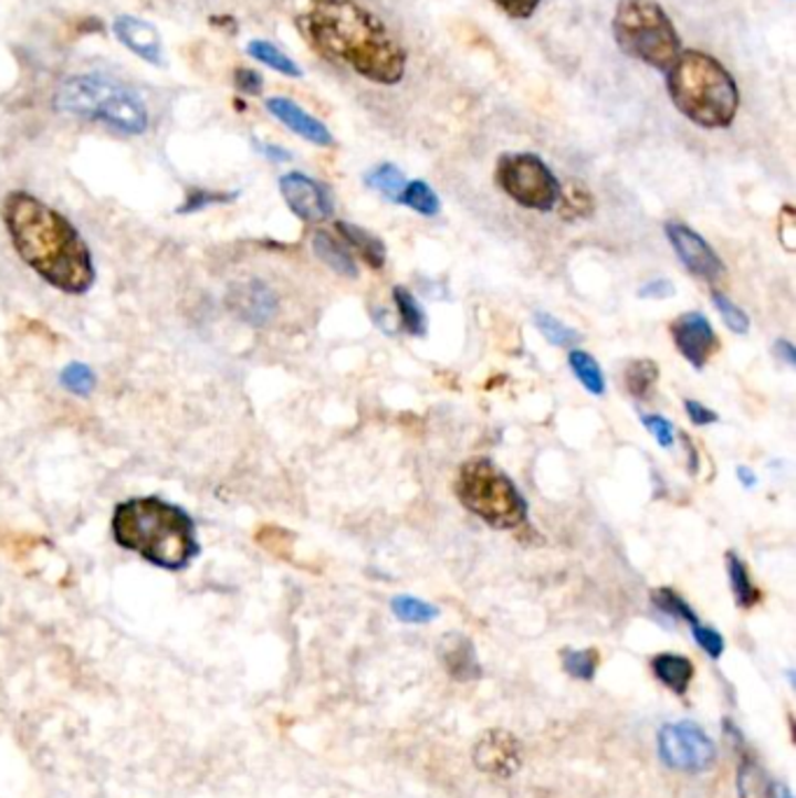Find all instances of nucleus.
<instances>
[{
  "instance_id": "nucleus-1",
  "label": "nucleus",
  "mask_w": 796,
  "mask_h": 798,
  "mask_svg": "<svg viewBox=\"0 0 796 798\" xmlns=\"http://www.w3.org/2000/svg\"><path fill=\"white\" fill-rule=\"evenodd\" d=\"M0 216L19 260L35 276L66 294H85L94 287L92 250L59 210L29 192H10Z\"/></svg>"
},
{
  "instance_id": "nucleus-2",
  "label": "nucleus",
  "mask_w": 796,
  "mask_h": 798,
  "mask_svg": "<svg viewBox=\"0 0 796 798\" xmlns=\"http://www.w3.org/2000/svg\"><path fill=\"white\" fill-rule=\"evenodd\" d=\"M311 45L327 59L342 61L360 77L400 84L407 71V50L384 21L355 0H311L302 19Z\"/></svg>"
},
{
  "instance_id": "nucleus-3",
  "label": "nucleus",
  "mask_w": 796,
  "mask_h": 798,
  "mask_svg": "<svg viewBox=\"0 0 796 798\" xmlns=\"http://www.w3.org/2000/svg\"><path fill=\"white\" fill-rule=\"evenodd\" d=\"M113 539L124 552L138 554L155 567L180 573L201 554L192 516L161 497L119 502L111 518Z\"/></svg>"
},
{
  "instance_id": "nucleus-4",
  "label": "nucleus",
  "mask_w": 796,
  "mask_h": 798,
  "mask_svg": "<svg viewBox=\"0 0 796 798\" xmlns=\"http://www.w3.org/2000/svg\"><path fill=\"white\" fill-rule=\"evenodd\" d=\"M668 96L701 129H726L741 108V92L722 61L701 50H682L666 71Z\"/></svg>"
},
{
  "instance_id": "nucleus-5",
  "label": "nucleus",
  "mask_w": 796,
  "mask_h": 798,
  "mask_svg": "<svg viewBox=\"0 0 796 798\" xmlns=\"http://www.w3.org/2000/svg\"><path fill=\"white\" fill-rule=\"evenodd\" d=\"M54 108L92 122H103L122 134L148 129V111L143 101L119 82L101 75H75L61 84Z\"/></svg>"
},
{
  "instance_id": "nucleus-6",
  "label": "nucleus",
  "mask_w": 796,
  "mask_h": 798,
  "mask_svg": "<svg viewBox=\"0 0 796 798\" xmlns=\"http://www.w3.org/2000/svg\"><path fill=\"white\" fill-rule=\"evenodd\" d=\"M455 497L495 531H514L528 518V504L516 483L493 460L465 462L455 476Z\"/></svg>"
},
{
  "instance_id": "nucleus-7",
  "label": "nucleus",
  "mask_w": 796,
  "mask_h": 798,
  "mask_svg": "<svg viewBox=\"0 0 796 798\" xmlns=\"http://www.w3.org/2000/svg\"><path fill=\"white\" fill-rule=\"evenodd\" d=\"M612 33L619 50L666 73L682 52L678 29L657 0H619Z\"/></svg>"
},
{
  "instance_id": "nucleus-8",
  "label": "nucleus",
  "mask_w": 796,
  "mask_h": 798,
  "mask_svg": "<svg viewBox=\"0 0 796 798\" xmlns=\"http://www.w3.org/2000/svg\"><path fill=\"white\" fill-rule=\"evenodd\" d=\"M495 182L512 201L540 213L558 206L563 189L552 168L533 153L502 155L495 164Z\"/></svg>"
},
{
  "instance_id": "nucleus-9",
  "label": "nucleus",
  "mask_w": 796,
  "mask_h": 798,
  "mask_svg": "<svg viewBox=\"0 0 796 798\" xmlns=\"http://www.w3.org/2000/svg\"><path fill=\"white\" fill-rule=\"evenodd\" d=\"M661 762L678 773L699 775L715 768L718 745L694 722L663 724L657 738Z\"/></svg>"
},
{
  "instance_id": "nucleus-10",
  "label": "nucleus",
  "mask_w": 796,
  "mask_h": 798,
  "mask_svg": "<svg viewBox=\"0 0 796 798\" xmlns=\"http://www.w3.org/2000/svg\"><path fill=\"white\" fill-rule=\"evenodd\" d=\"M472 762L476 770L510 780L523 766V745L505 728H486L472 745Z\"/></svg>"
},
{
  "instance_id": "nucleus-11",
  "label": "nucleus",
  "mask_w": 796,
  "mask_h": 798,
  "mask_svg": "<svg viewBox=\"0 0 796 798\" xmlns=\"http://www.w3.org/2000/svg\"><path fill=\"white\" fill-rule=\"evenodd\" d=\"M666 239L673 245L678 260L687 266L689 273L708 283H715L724 273V262L699 231L682 222H666Z\"/></svg>"
},
{
  "instance_id": "nucleus-12",
  "label": "nucleus",
  "mask_w": 796,
  "mask_h": 798,
  "mask_svg": "<svg viewBox=\"0 0 796 798\" xmlns=\"http://www.w3.org/2000/svg\"><path fill=\"white\" fill-rule=\"evenodd\" d=\"M670 336H673L678 353L694 369H703L710 363V357L720 350L718 332L701 311L682 313L670 325Z\"/></svg>"
},
{
  "instance_id": "nucleus-13",
  "label": "nucleus",
  "mask_w": 796,
  "mask_h": 798,
  "mask_svg": "<svg viewBox=\"0 0 796 798\" xmlns=\"http://www.w3.org/2000/svg\"><path fill=\"white\" fill-rule=\"evenodd\" d=\"M279 187H281V195L285 199L287 208L302 222L318 224V222L329 220L334 203H332L329 189L323 182L308 178L306 174L292 171L279 180Z\"/></svg>"
},
{
  "instance_id": "nucleus-14",
  "label": "nucleus",
  "mask_w": 796,
  "mask_h": 798,
  "mask_svg": "<svg viewBox=\"0 0 796 798\" xmlns=\"http://www.w3.org/2000/svg\"><path fill=\"white\" fill-rule=\"evenodd\" d=\"M227 304L239 315V321L253 325V327H264L276 318L279 294L264 281L250 279L245 283L229 287Z\"/></svg>"
},
{
  "instance_id": "nucleus-15",
  "label": "nucleus",
  "mask_w": 796,
  "mask_h": 798,
  "mask_svg": "<svg viewBox=\"0 0 796 798\" xmlns=\"http://www.w3.org/2000/svg\"><path fill=\"white\" fill-rule=\"evenodd\" d=\"M266 111L274 115L279 122H283L292 134L302 136L304 140H308L313 145H321V147L334 145V138H332L327 126L321 119L308 115L304 108H300L295 101L281 98V96L269 98L266 101Z\"/></svg>"
},
{
  "instance_id": "nucleus-16",
  "label": "nucleus",
  "mask_w": 796,
  "mask_h": 798,
  "mask_svg": "<svg viewBox=\"0 0 796 798\" xmlns=\"http://www.w3.org/2000/svg\"><path fill=\"white\" fill-rule=\"evenodd\" d=\"M113 31L124 48L132 50L134 54H138L148 63L159 66L161 63V38L153 24H148V21H143L138 17L122 14L115 19Z\"/></svg>"
},
{
  "instance_id": "nucleus-17",
  "label": "nucleus",
  "mask_w": 796,
  "mask_h": 798,
  "mask_svg": "<svg viewBox=\"0 0 796 798\" xmlns=\"http://www.w3.org/2000/svg\"><path fill=\"white\" fill-rule=\"evenodd\" d=\"M439 657L449 675L458 682H472L481 675V665L476 661V651L470 638L451 633L439 644Z\"/></svg>"
},
{
  "instance_id": "nucleus-18",
  "label": "nucleus",
  "mask_w": 796,
  "mask_h": 798,
  "mask_svg": "<svg viewBox=\"0 0 796 798\" xmlns=\"http://www.w3.org/2000/svg\"><path fill=\"white\" fill-rule=\"evenodd\" d=\"M311 248L316 252V258L334 273H339L344 279H358V264H355L350 250L337 237H332L329 231H316L311 239Z\"/></svg>"
},
{
  "instance_id": "nucleus-19",
  "label": "nucleus",
  "mask_w": 796,
  "mask_h": 798,
  "mask_svg": "<svg viewBox=\"0 0 796 798\" xmlns=\"http://www.w3.org/2000/svg\"><path fill=\"white\" fill-rule=\"evenodd\" d=\"M652 672L666 689L678 693V696H684L691 680H694L696 668L691 663V659L673 654V651H663V654H657L652 659Z\"/></svg>"
},
{
  "instance_id": "nucleus-20",
  "label": "nucleus",
  "mask_w": 796,
  "mask_h": 798,
  "mask_svg": "<svg viewBox=\"0 0 796 798\" xmlns=\"http://www.w3.org/2000/svg\"><path fill=\"white\" fill-rule=\"evenodd\" d=\"M334 229L339 231V237L346 243V248L358 252V255L374 271H379L386 264V243L379 237H374L371 231H367V229H363L358 224H353V222H337V224H334Z\"/></svg>"
},
{
  "instance_id": "nucleus-21",
  "label": "nucleus",
  "mask_w": 796,
  "mask_h": 798,
  "mask_svg": "<svg viewBox=\"0 0 796 798\" xmlns=\"http://www.w3.org/2000/svg\"><path fill=\"white\" fill-rule=\"evenodd\" d=\"M736 789L739 798H775L773 780L764 766L757 759H752V756H743L739 764Z\"/></svg>"
},
{
  "instance_id": "nucleus-22",
  "label": "nucleus",
  "mask_w": 796,
  "mask_h": 798,
  "mask_svg": "<svg viewBox=\"0 0 796 798\" xmlns=\"http://www.w3.org/2000/svg\"><path fill=\"white\" fill-rule=\"evenodd\" d=\"M726 573H729L733 600H736L739 607L750 609L754 605H760L762 591L757 586H754V581H752V577L747 573V565L739 554H733V552L726 554Z\"/></svg>"
},
{
  "instance_id": "nucleus-23",
  "label": "nucleus",
  "mask_w": 796,
  "mask_h": 798,
  "mask_svg": "<svg viewBox=\"0 0 796 798\" xmlns=\"http://www.w3.org/2000/svg\"><path fill=\"white\" fill-rule=\"evenodd\" d=\"M392 302H395L397 315H400V325L407 334H411V336L428 334V313L407 287H402V285L392 287Z\"/></svg>"
},
{
  "instance_id": "nucleus-24",
  "label": "nucleus",
  "mask_w": 796,
  "mask_h": 798,
  "mask_svg": "<svg viewBox=\"0 0 796 798\" xmlns=\"http://www.w3.org/2000/svg\"><path fill=\"white\" fill-rule=\"evenodd\" d=\"M659 381V365L654 360H633L624 371V386L638 402H647L652 397Z\"/></svg>"
},
{
  "instance_id": "nucleus-25",
  "label": "nucleus",
  "mask_w": 796,
  "mask_h": 798,
  "mask_svg": "<svg viewBox=\"0 0 796 798\" xmlns=\"http://www.w3.org/2000/svg\"><path fill=\"white\" fill-rule=\"evenodd\" d=\"M568 365H570V371L575 374V378L582 384V388H584L586 392H591V395H596V397H603V395H605V388H607L605 374H603L598 360H596V357H594L591 353L579 350V348L570 350Z\"/></svg>"
},
{
  "instance_id": "nucleus-26",
  "label": "nucleus",
  "mask_w": 796,
  "mask_h": 798,
  "mask_svg": "<svg viewBox=\"0 0 796 798\" xmlns=\"http://www.w3.org/2000/svg\"><path fill=\"white\" fill-rule=\"evenodd\" d=\"M365 185L369 189H374V192H379L384 199L397 203V199H400L402 189L407 185V178L395 164H379L365 176Z\"/></svg>"
},
{
  "instance_id": "nucleus-27",
  "label": "nucleus",
  "mask_w": 796,
  "mask_h": 798,
  "mask_svg": "<svg viewBox=\"0 0 796 798\" xmlns=\"http://www.w3.org/2000/svg\"><path fill=\"white\" fill-rule=\"evenodd\" d=\"M397 203H402V206L416 210V213L423 216V218H434V216H439V210H442V201H439L437 192L426 180L407 182L400 199H397Z\"/></svg>"
},
{
  "instance_id": "nucleus-28",
  "label": "nucleus",
  "mask_w": 796,
  "mask_h": 798,
  "mask_svg": "<svg viewBox=\"0 0 796 798\" xmlns=\"http://www.w3.org/2000/svg\"><path fill=\"white\" fill-rule=\"evenodd\" d=\"M390 612L405 621V623H413V626H421V623H430L439 617V609L428 602V600H421L416 596H395L390 600Z\"/></svg>"
},
{
  "instance_id": "nucleus-29",
  "label": "nucleus",
  "mask_w": 796,
  "mask_h": 798,
  "mask_svg": "<svg viewBox=\"0 0 796 798\" xmlns=\"http://www.w3.org/2000/svg\"><path fill=\"white\" fill-rule=\"evenodd\" d=\"M535 327L544 339L558 348H570L582 342V334L575 327L565 325L561 318H556V315L547 311H535Z\"/></svg>"
},
{
  "instance_id": "nucleus-30",
  "label": "nucleus",
  "mask_w": 796,
  "mask_h": 798,
  "mask_svg": "<svg viewBox=\"0 0 796 798\" xmlns=\"http://www.w3.org/2000/svg\"><path fill=\"white\" fill-rule=\"evenodd\" d=\"M248 54L253 59H258L260 63H264V66L274 69L276 73H283L287 77H302L304 75L295 61H292L287 54H283L276 45H271V42H266V40L250 42Z\"/></svg>"
},
{
  "instance_id": "nucleus-31",
  "label": "nucleus",
  "mask_w": 796,
  "mask_h": 798,
  "mask_svg": "<svg viewBox=\"0 0 796 798\" xmlns=\"http://www.w3.org/2000/svg\"><path fill=\"white\" fill-rule=\"evenodd\" d=\"M561 663L570 678L579 682H591L596 678L600 657L596 649H563Z\"/></svg>"
},
{
  "instance_id": "nucleus-32",
  "label": "nucleus",
  "mask_w": 796,
  "mask_h": 798,
  "mask_svg": "<svg viewBox=\"0 0 796 798\" xmlns=\"http://www.w3.org/2000/svg\"><path fill=\"white\" fill-rule=\"evenodd\" d=\"M652 602L661 615H666L670 619L684 621L687 626L699 623V617L694 609H691V605L678 591H673V588H666V586L657 588V591H652Z\"/></svg>"
},
{
  "instance_id": "nucleus-33",
  "label": "nucleus",
  "mask_w": 796,
  "mask_h": 798,
  "mask_svg": "<svg viewBox=\"0 0 796 798\" xmlns=\"http://www.w3.org/2000/svg\"><path fill=\"white\" fill-rule=\"evenodd\" d=\"M59 384L75 397H90L96 388V374L85 363H71L61 371Z\"/></svg>"
},
{
  "instance_id": "nucleus-34",
  "label": "nucleus",
  "mask_w": 796,
  "mask_h": 798,
  "mask_svg": "<svg viewBox=\"0 0 796 798\" xmlns=\"http://www.w3.org/2000/svg\"><path fill=\"white\" fill-rule=\"evenodd\" d=\"M712 304H715L718 313L722 315L724 325L733 332V334H747L750 332V315L733 302L731 297H726L724 292L715 290L712 292Z\"/></svg>"
},
{
  "instance_id": "nucleus-35",
  "label": "nucleus",
  "mask_w": 796,
  "mask_h": 798,
  "mask_svg": "<svg viewBox=\"0 0 796 798\" xmlns=\"http://www.w3.org/2000/svg\"><path fill=\"white\" fill-rule=\"evenodd\" d=\"M558 203H561L563 218H584L594 210V197L579 185H573L568 189H561Z\"/></svg>"
},
{
  "instance_id": "nucleus-36",
  "label": "nucleus",
  "mask_w": 796,
  "mask_h": 798,
  "mask_svg": "<svg viewBox=\"0 0 796 798\" xmlns=\"http://www.w3.org/2000/svg\"><path fill=\"white\" fill-rule=\"evenodd\" d=\"M237 199V195H227V192H206V189H192V192H187L185 197V203L178 208L180 216H190V213H199V210L203 208H211V206H220V203H227Z\"/></svg>"
},
{
  "instance_id": "nucleus-37",
  "label": "nucleus",
  "mask_w": 796,
  "mask_h": 798,
  "mask_svg": "<svg viewBox=\"0 0 796 798\" xmlns=\"http://www.w3.org/2000/svg\"><path fill=\"white\" fill-rule=\"evenodd\" d=\"M640 423L645 426V430L652 434L657 439V444L661 449H673L675 444V428L673 423L666 416H659V413H645L640 418Z\"/></svg>"
},
{
  "instance_id": "nucleus-38",
  "label": "nucleus",
  "mask_w": 796,
  "mask_h": 798,
  "mask_svg": "<svg viewBox=\"0 0 796 798\" xmlns=\"http://www.w3.org/2000/svg\"><path fill=\"white\" fill-rule=\"evenodd\" d=\"M689 628H691V636H694L696 644L705 651V654H708L710 659H720V657L724 654L726 642H724L720 630L710 628V626H703L701 621L694 623V626H689Z\"/></svg>"
},
{
  "instance_id": "nucleus-39",
  "label": "nucleus",
  "mask_w": 796,
  "mask_h": 798,
  "mask_svg": "<svg viewBox=\"0 0 796 798\" xmlns=\"http://www.w3.org/2000/svg\"><path fill=\"white\" fill-rule=\"evenodd\" d=\"M493 3L512 19H531L542 0H493Z\"/></svg>"
},
{
  "instance_id": "nucleus-40",
  "label": "nucleus",
  "mask_w": 796,
  "mask_h": 798,
  "mask_svg": "<svg viewBox=\"0 0 796 798\" xmlns=\"http://www.w3.org/2000/svg\"><path fill=\"white\" fill-rule=\"evenodd\" d=\"M684 413H687V418L691 420V423L699 426V428L715 426L718 420H720V416H718L715 411L708 409V407L701 405V402H696V399H684Z\"/></svg>"
},
{
  "instance_id": "nucleus-41",
  "label": "nucleus",
  "mask_w": 796,
  "mask_h": 798,
  "mask_svg": "<svg viewBox=\"0 0 796 798\" xmlns=\"http://www.w3.org/2000/svg\"><path fill=\"white\" fill-rule=\"evenodd\" d=\"M673 294H675V285H673V281H666V279L647 281L638 290L640 300H668V297H673Z\"/></svg>"
},
{
  "instance_id": "nucleus-42",
  "label": "nucleus",
  "mask_w": 796,
  "mask_h": 798,
  "mask_svg": "<svg viewBox=\"0 0 796 798\" xmlns=\"http://www.w3.org/2000/svg\"><path fill=\"white\" fill-rule=\"evenodd\" d=\"M234 84H237V90H239L241 94L255 96V94H260V92H262V87H264V80H262V75H260L258 71L239 69V71L234 73Z\"/></svg>"
},
{
  "instance_id": "nucleus-43",
  "label": "nucleus",
  "mask_w": 796,
  "mask_h": 798,
  "mask_svg": "<svg viewBox=\"0 0 796 798\" xmlns=\"http://www.w3.org/2000/svg\"><path fill=\"white\" fill-rule=\"evenodd\" d=\"M773 353L778 355L787 367H796V348H794L792 342L778 339V342H775V346H773Z\"/></svg>"
},
{
  "instance_id": "nucleus-44",
  "label": "nucleus",
  "mask_w": 796,
  "mask_h": 798,
  "mask_svg": "<svg viewBox=\"0 0 796 798\" xmlns=\"http://www.w3.org/2000/svg\"><path fill=\"white\" fill-rule=\"evenodd\" d=\"M371 318H374V325L379 327L381 332H386V334H390V336L397 332V327H395L397 323L392 321V315H390L388 311H384V308H374V311H371Z\"/></svg>"
},
{
  "instance_id": "nucleus-45",
  "label": "nucleus",
  "mask_w": 796,
  "mask_h": 798,
  "mask_svg": "<svg viewBox=\"0 0 796 798\" xmlns=\"http://www.w3.org/2000/svg\"><path fill=\"white\" fill-rule=\"evenodd\" d=\"M682 444H684L687 455H689V472L696 474L699 472V451L694 447V441H691L689 434H682Z\"/></svg>"
},
{
  "instance_id": "nucleus-46",
  "label": "nucleus",
  "mask_w": 796,
  "mask_h": 798,
  "mask_svg": "<svg viewBox=\"0 0 796 798\" xmlns=\"http://www.w3.org/2000/svg\"><path fill=\"white\" fill-rule=\"evenodd\" d=\"M260 153L264 157H269V159H274V161H290L292 159V155L287 150H283V147H279V145H260Z\"/></svg>"
},
{
  "instance_id": "nucleus-47",
  "label": "nucleus",
  "mask_w": 796,
  "mask_h": 798,
  "mask_svg": "<svg viewBox=\"0 0 796 798\" xmlns=\"http://www.w3.org/2000/svg\"><path fill=\"white\" fill-rule=\"evenodd\" d=\"M736 474H739V481L743 483V486H745L747 491H752V489L760 483V476L754 474L750 468H745V465H741V468L736 470Z\"/></svg>"
},
{
  "instance_id": "nucleus-48",
  "label": "nucleus",
  "mask_w": 796,
  "mask_h": 798,
  "mask_svg": "<svg viewBox=\"0 0 796 798\" xmlns=\"http://www.w3.org/2000/svg\"><path fill=\"white\" fill-rule=\"evenodd\" d=\"M775 798H794L787 787H775Z\"/></svg>"
}]
</instances>
